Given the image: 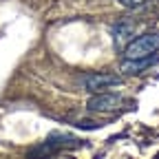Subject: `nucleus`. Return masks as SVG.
<instances>
[{
	"mask_svg": "<svg viewBox=\"0 0 159 159\" xmlns=\"http://www.w3.org/2000/svg\"><path fill=\"white\" fill-rule=\"evenodd\" d=\"M159 51V33H144L124 47L126 57H148Z\"/></svg>",
	"mask_w": 159,
	"mask_h": 159,
	"instance_id": "nucleus-1",
	"label": "nucleus"
},
{
	"mask_svg": "<svg viewBox=\"0 0 159 159\" xmlns=\"http://www.w3.org/2000/svg\"><path fill=\"white\" fill-rule=\"evenodd\" d=\"M119 106H122V97L115 95V93H97V95H93L89 102H86V108L89 111H95V113L117 111Z\"/></svg>",
	"mask_w": 159,
	"mask_h": 159,
	"instance_id": "nucleus-2",
	"label": "nucleus"
},
{
	"mask_svg": "<svg viewBox=\"0 0 159 159\" xmlns=\"http://www.w3.org/2000/svg\"><path fill=\"white\" fill-rule=\"evenodd\" d=\"M122 82V77L117 75H111V73H91L86 77H82V86L91 93H97L102 89H108V86H115Z\"/></svg>",
	"mask_w": 159,
	"mask_h": 159,
	"instance_id": "nucleus-3",
	"label": "nucleus"
},
{
	"mask_svg": "<svg viewBox=\"0 0 159 159\" xmlns=\"http://www.w3.org/2000/svg\"><path fill=\"white\" fill-rule=\"evenodd\" d=\"M157 60H159V57H157V53H155V55H148V57H126L119 69H122V73H124V75H135V73H142L144 69L152 66Z\"/></svg>",
	"mask_w": 159,
	"mask_h": 159,
	"instance_id": "nucleus-4",
	"label": "nucleus"
},
{
	"mask_svg": "<svg viewBox=\"0 0 159 159\" xmlns=\"http://www.w3.org/2000/svg\"><path fill=\"white\" fill-rule=\"evenodd\" d=\"M135 31V22H130V20H122V22H117L113 27V40H115V47L117 49H124L128 44V40Z\"/></svg>",
	"mask_w": 159,
	"mask_h": 159,
	"instance_id": "nucleus-5",
	"label": "nucleus"
},
{
	"mask_svg": "<svg viewBox=\"0 0 159 159\" xmlns=\"http://www.w3.org/2000/svg\"><path fill=\"white\" fill-rule=\"evenodd\" d=\"M144 2H148V0H119V5H124V7H139Z\"/></svg>",
	"mask_w": 159,
	"mask_h": 159,
	"instance_id": "nucleus-6",
	"label": "nucleus"
}]
</instances>
